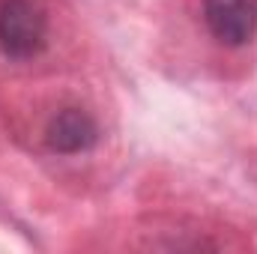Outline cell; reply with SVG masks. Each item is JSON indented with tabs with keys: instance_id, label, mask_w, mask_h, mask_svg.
<instances>
[{
	"instance_id": "obj_2",
	"label": "cell",
	"mask_w": 257,
	"mask_h": 254,
	"mask_svg": "<svg viewBox=\"0 0 257 254\" xmlns=\"http://www.w3.org/2000/svg\"><path fill=\"white\" fill-rule=\"evenodd\" d=\"M203 18L227 48H242L257 36V0H203Z\"/></svg>"
},
{
	"instance_id": "obj_3",
	"label": "cell",
	"mask_w": 257,
	"mask_h": 254,
	"mask_svg": "<svg viewBox=\"0 0 257 254\" xmlns=\"http://www.w3.org/2000/svg\"><path fill=\"white\" fill-rule=\"evenodd\" d=\"M99 141V126L96 120L84 111V108H63L57 111L48 129H45V144L60 153V156H78V153H87L93 150Z\"/></svg>"
},
{
	"instance_id": "obj_1",
	"label": "cell",
	"mask_w": 257,
	"mask_h": 254,
	"mask_svg": "<svg viewBox=\"0 0 257 254\" xmlns=\"http://www.w3.org/2000/svg\"><path fill=\"white\" fill-rule=\"evenodd\" d=\"M48 42V18L36 0L0 3V48L9 60H33Z\"/></svg>"
}]
</instances>
